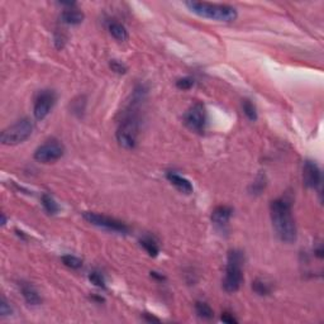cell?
<instances>
[{"label": "cell", "instance_id": "obj_1", "mask_svg": "<svg viewBox=\"0 0 324 324\" xmlns=\"http://www.w3.org/2000/svg\"><path fill=\"white\" fill-rule=\"evenodd\" d=\"M146 90L140 86L133 93V101L130 103L123 119L120 120L117 130V141L123 148L132 149L136 147L138 133H140V114L137 105L143 100Z\"/></svg>", "mask_w": 324, "mask_h": 324}, {"label": "cell", "instance_id": "obj_2", "mask_svg": "<svg viewBox=\"0 0 324 324\" xmlns=\"http://www.w3.org/2000/svg\"><path fill=\"white\" fill-rule=\"evenodd\" d=\"M270 215L274 229L281 242L294 243L296 241V224L292 217V205L285 199H275L270 204Z\"/></svg>", "mask_w": 324, "mask_h": 324}, {"label": "cell", "instance_id": "obj_3", "mask_svg": "<svg viewBox=\"0 0 324 324\" xmlns=\"http://www.w3.org/2000/svg\"><path fill=\"white\" fill-rule=\"evenodd\" d=\"M185 5L189 8L192 13L207 19L215 20V22L230 23L234 22L238 16L236 8L227 4H211L201 3V1H186Z\"/></svg>", "mask_w": 324, "mask_h": 324}, {"label": "cell", "instance_id": "obj_4", "mask_svg": "<svg viewBox=\"0 0 324 324\" xmlns=\"http://www.w3.org/2000/svg\"><path fill=\"white\" fill-rule=\"evenodd\" d=\"M244 262V255L240 250H230L228 252L226 275L223 279V289L227 292H236L240 290L243 282L242 266Z\"/></svg>", "mask_w": 324, "mask_h": 324}, {"label": "cell", "instance_id": "obj_5", "mask_svg": "<svg viewBox=\"0 0 324 324\" xmlns=\"http://www.w3.org/2000/svg\"><path fill=\"white\" fill-rule=\"evenodd\" d=\"M33 132V124L28 118H23L4 130L0 141L4 146H16L31 137Z\"/></svg>", "mask_w": 324, "mask_h": 324}, {"label": "cell", "instance_id": "obj_6", "mask_svg": "<svg viewBox=\"0 0 324 324\" xmlns=\"http://www.w3.org/2000/svg\"><path fill=\"white\" fill-rule=\"evenodd\" d=\"M82 217L88 223L93 224L95 227H99L101 229L114 232V233L127 234L130 232V227L122 221H118L115 218L108 217L104 214L95 213V211H84Z\"/></svg>", "mask_w": 324, "mask_h": 324}, {"label": "cell", "instance_id": "obj_7", "mask_svg": "<svg viewBox=\"0 0 324 324\" xmlns=\"http://www.w3.org/2000/svg\"><path fill=\"white\" fill-rule=\"evenodd\" d=\"M64 153H65L64 145L59 140L52 138V140L46 141L34 151V160L42 163H53L59 161Z\"/></svg>", "mask_w": 324, "mask_h": 324}, {"label": "cell", "instance_id": "obj_8", "mask_svg": "<svg viewBox=\"0 0 324 324\" xmlns=\"http://www.w3.org/2000/svg\"><path fill=\"white\" fill-rule=\"evenodd\" d=\"M208 122V115L205 107L200 103L193 104L184 114V124L189 130L196 133H203L205 130Z\"/></svg>", "mask_w": 324, "mask_h": 324}, {"label": "cell", "instance_id": "obj_9", "mask_svg": "<svg viewBox=\"0 0 324 324\" xmlns=\"http://www.w3.org/2000/svg\"><path fill=\"white\" fill-rule=\"evenodd\" d=\"M57 95L53 90H42L37 94L33 104V115L37 120H43L55 107Z\"/></svg>", "mask_w": 324, "mask_h": 324}, {"label": "cell", "instance_id": "obj_10", "mask_svg": "<svg viewBox=\"0 0 324 324\" xmlns=\"http://www.w3.org/2000/svg\"><path fill=\"white\" fill-rule=\"evenodd\" d=\"M303 182L307 188L315 189L322 182V172L314 161L307 160L303 166Z\"/></svg>", "mask_w": 324, "mask_h": 324}, {"label": "cell", "instance_id": "obj_11", "mask_svg": "<svg viewBox=\"0 0 324 324\" xmlns=\"http://www.w3.org/2000/svg\"><path fill=\"white\" fill-rule=\"evenodd\" d=\"M232 214H233L232 208L227 207V205H219L211 213V222L218 229L224 230L229 223Z\"/></svg>", "mask_w": 324, "mask_h": 324}, {"label": "cell", "instance_id": "obj_12", "mask_svg": "<svg viewBox=\"0 0 324 324\" xmlns=\"http://www.w3.org/2000/svg\"><path fill=\"white\" fill-rule=\"evenodd\" d=\"M20 292H22V296L24 298L26 303L28 305H32V307H37V305H41L42 303V298L39 292H37V289L30 284V282H20L19 284Z\"/></svg>", "mask_w": 324, "mask_h": 324}, {"label": "cell", "instance_id": "obj_13", "mask_svg": "<svg viewBox=\"0 0 324 324\" xmlns=\"http://www.w3.org/2000/svg\"><path fill=\"white\" fill-rule=\"evenodd\" d=\"M166 178H167V180L178 189V192L184 193V194H192L193 190H194L192 182L189 181L186 178H184V176L176 174V172L174 171L166 172Z\"/></svg>", "mask_w": 324, "mask_h": 324}, {"label": "cell", "instance_id": "obj_14", "mask_svg": "<svg viewBox=\"0 0 324 324\" xmlns=\"http://www.w3.org/2000/svg\"><path fill=\"white\" fill-rule=\"evenodd\" d=\"M85 16L84 13L79 10L76 7L66 8L61 13V20L62 23H65L67 26H79L82 23Z\"/></svg>", "mask_w": 324, "mask_h": 324}, {"label": "cell", "instance_id": "obj_15", "mask_svg": "<svg viewBox=\"0 0 324 324\" xmlns=\"http://www.w3.org/2000/svg\"><path fill=\"white\" fill-rule=\"evenodd\" d=\"M108 31H109L112 36L117 39V41H119V42H124V41H127L128 37H130L126 27H124L122 23L117 22V20L109 22V24H108Z\"/></svg>", "mask_w": 324, "mask_h": 324}, {"label": "cell", "instance_id": "obj_16", "mask_svg": "<svg viewBox=\"0 0 324 324\" xmlns=\"http://www.w3.org/2000/svg\"><path fill=\"white\" fill-rule=\"evenodd\" d=\"M140 244L143 247V250L146 251V252L148 253L151 257H156L157 255H159V252H160L159 244H157V242L153 240L152 237L146 236V237H143V238H141Z\"/></svg>", "mask_w": 324, "mask_h": 324}, {"label": "cell", "instance_id": "obj_17", "mask_svg": "<svg viewBox=\"0 0 324 324\" xmlns=\"http://www.w3.org/2000/svg\"><path fill=\"white\" fill-rule=\"evenodd\" d=\"M252 290L259 296H267L273 292V286L266 280L256 279L252 281Z\"/></svg>", "mask_w": 324, "mask_h": 324}, {"label": "cell", "instance_id": "obj_18", "mask_svg": "<svg viewBox=\"0 0 324 324\" xmlns=\"http://www.w3.org/2000/svg\"><path fill=\"white\" fill-rule=\"evenodd\" d=\"M195 311H196V314H198L199 318L201 319H211L214 317V311L211 309V307L208 303L205 302H196L195 303Z\"/></svg>", "mask_w": 324, "mask_h": 324}, {"label": "cell", "instance_id": "obj_19", "mask_svg": "<svg viewBox=\"0 0 324 324\" xmlns=\"http://www.w3.org/2000/svg\"><path fill=\"white\" fill-rule=\"evenodd\" d=\"M41 201H42V207L49 215H55V214L59 213L60 208L59 204L56 203V200L52 198L51 195L49 194H43L42 198H41Z\"/></svg>", "mask_w": 324, "mask_h": 324}, {"label": "cell", "instance_id": "obj_20", "mask_svg": "<svg viewBox=\"0 0 324 324\" xmlns=\"http://www.w3.org/2000/svg\"><path fill=\"white\" fill-rule=\"evenodd\" d=\"M242 111H243V113H244V115H246V117L248 118L251 122H256L257 109H256V105H255L252 101L248 100V99H244V100L242 101Z\"/></svg>", "mask_w": 324, "mask_h": 324}, {"label": "cell", "instance_id": "obj_21", "mask_svg": "<svg viewBox=\"0 0 324 324\" xmlns=\"http://www.w3.org/2000/svg\"><path fill=\"white\" fill-rule=\"evenodd\" d=\"M61 259L64 265L72 270H79L82 267V259L76 256H72V255H65V256H62Z\"/></svg>", "mask_w": 324, "mask_h": 324}, {"label": "cell", "instance_id": "obj_22", "mask_svg": "<svg viewBox=\"0 0 324 324\" xmlns=\"http://www.w3.org/2000/svg\"><path fill=\"white\" fill-rule=\"evenodd\" d=\"M89 280L91 281V284L99 289H107V282H105V277L103 276V274L99 273V271H91L89 274Z\"/></svg>", "mask_w": 324, "mask_h": 324}, {"label": "cell", "instance_id": "obj_23", "mask_svg": "<svg viewBox=\"0 0 324 324\" xmlns=\"http://www.w3.org/2000/svg\"><path fill=\"white\" fill-rule=\"evenodd\" d=\"M265 186H266L265 175H259V176H257L256 180H255V182L251 185L250 193H251V194H255V195L261 194V192H262L263 189H265Z\"/></svg>", "mask_w": 324, "mask_h": 324}, {"label": "cell", "instance_id": "obj_24", "mask_svg": "<svg viewBox=\"0 0 324 324\" xmlns=\"http://www.w3.org/2000/svg\"><path fill=\"white\" fill-rule=\"evenodd\" d=\"M176 86H178L180 90H189L194 86V79L189 78V76H185V78L178 79L176 80Z\"/></svg>", "mask_w": 324, "mask_h": 324}, {"label": "cell", "instance_id": "obj_25", "mask_svg": "<svg viewBox=\"0 0 324 324\" xmlns=\"http://www.w3.org/2000/svg\"><path fill=\"white\" fill-rule=\"evenodd\" d=\"M13 313V309L9 305V303L5 300V298H1V302H0V315L1 317H9Z\"/></svg>", "mask_w": 324, "mask_h": 324}, {"label": "cell", "instance_id": "obj_26", "mask_svg": "<svg viewBox=\"0 0 324 324\" xmlns=\"http://www.w3.org/2000/svg\"><path fill=\"white\" fill-rule=\"evenodd\" d=\"M109 66H111V68L114 72H117V74H119V75L126 74L127 72V66L124 65V64H122V62L117 61V60H112L111 64H109Z\"/></svg>", "mask_w": 324, "mask_h": 324}, {"label": "cell", "instance_id": "obj_27", "mask_svg": "<svg viewBox=\"0 0 324 324\" xmlns=\"http://www.w3.org/2000/svg\"><path fill=\"white\" fill-rule=\"evenodd\" d=\"M221 321L224 322V323H227V324H237V323H238V321H237L236 318H234V315L232 314V313H229V311H224V313H222Z\"/></svg>", "mask_w": 324, "mask_h": 324}, {"label": "cell", "instance_id": "obj_28", "mask_svg": "<svg viewBox=\"0 0 324 324\" xmlns=\"http://www.w3.org/2000/svg\"><path fill=\"white\" fill-rule=\"evenodd\" d=\"M314 253H315V256L318 257V259H323L324 257V252H323V248H322V246L321 247H318L317 250L314 251Z\"/></svg>", "mask_w": 324, "mask_h": 324}, {"label": "cell", "instance_id": "obj_29", "mask_svg": "<svg viewBox=\"0 0 324 324\" xmlns=\"http://www.w3.org/2000/svg\"><path fill=\"white\" fill-rule=\"evenodd\" d=\"M151 276H153V277H156V279H159V280H165V276L161 275V274H159V273H155V271L151 273Z\"/></svg>", "mask_w": 324, "mask_h": 324}, {"label": "cell", "instance_id": "obj_30", "mask_svg": "<svg viewBox=\"0 0 324 324\" xmlns=\"http://www.w3.org/2000/svg\"><path fill=\"white\" fill-rule=\"evenodd\" d=\"M7 224V218H5V214H1V226H5Z\"/></svg>", "mask_w": 324, "mask_h": 324}]
</instances>
